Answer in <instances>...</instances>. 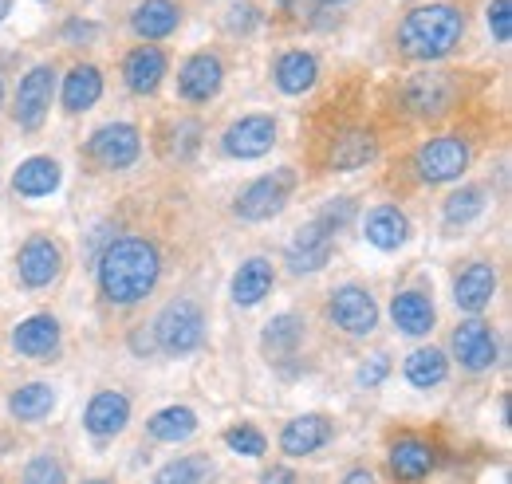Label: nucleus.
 Wrapping results in <instances>:
<instances>
[{
	"label": "nucleus",
	"instance_id": "1",
	"mask_svg": "<svg viewBox=\"0 0 512 484\" xmlns=\"http://www.w3.org/2000/svg\"><path fill=\"white\" fill-rule=\"evenodd\" d=\"M158 276H162V256L142 237H119L99 252V292L115 307L146 300Z\"/></svg>",
	"mask_w": 512,
	"mask_h": 484
},
{
	"label": "nucleus",
	"instance_id": "2",
	"mask_svg": "<svg viewBox=\"0 0 512 484\" xmlns=\"http://www.w3.org/2000/svg\"><path fill=\"white\" fill-rule=\"evenodd\" d=\"M465 36V16L453 4H422L410 8L398 24V48L414 60H446Z\"/></svg>",
	"mask_w": 512,
	"mask_h": 484
},
{
	"label": "nucleus",
	"instance_id": "3",
	"mask_svg": "<svg viewBox=\"0 0 512 484\" xmlns=\"http://www.w3.org/2000/svg\"><path fill=\"white\" fill-rule=\"evenodd\" d=\"M150 335H154V347L162 355L182 359V355H190L205 343V315L193 300H170L158 311Z\"/></svg>",
	"mask_w": 512,
	"mask_h": 484
},
{
	"label": "nucleus",
	"instance_id": "4",
	"mask_svg": "<svg viewBox=\"0 0 512 484\" xmlns=\"http://www.w3.org/2000/svg\"><path fill=\"white\" fill-rule=\"evenodd\" d=\"M292 189H296V170H292V166L256 178V182L237 197V217H241V221H253V225L280 217L284 205H288V197H292Z\"/></svg>",
	"mask_w": 512,
	"mask_h": 484
},
{
	"label": "nucleus",
	"instance_id": "5",
	"mask_svg": "<svg viewBox=\"0 0 512 484\" xmlns=\"http://www.w3.org/2000/svg\"><path fill=\"white\" fill-rule=\"evenodd\" d=\"M469 142L457 138V134H438L430 142H422L414 166H418V178L430 185H442V182H457L465 170H469Z\"/></svg>",
	"mask_w": 512,
	"mask_h": 484
},
{
	"label": "nucleus",
	"instance_id": "6",
	"mask_svg": "<svg viewBox=\"0 0 512 484\" xmlns=\"http://www.w3.org/2000/svg\"><path fill=\"white\" fill-rule=\"evenodd\" d=\"M52 95H56V67L52 63H36L16 87V107H12L16 122L24 130H40L48 111H52Z\"/></svg>",
	"mask_w": 512,
	"mask_h": 484
},
{
	"label": "nucleus",
	"instance_id": "7",
	"mask_svg": "<svg viewBox=\"0 0 512 484\" xmlns=\"http://www.w3.org/2000/svg\"><path fill=\"white\" fill-rule=\"evenodd\" d=\"M142 154V138L130 122H107L87 138V158L103 170H127Z\"/></svg>",
	"mask_w": 512,
	"mask_h": 484
},
{
	"label": "nucleus",
	"instance_id": "8",
	"mask_svg": "<svg viewBox=\"0 0 512 484\" xmlns=\"http://www.w3.org/2000/svg\"><path fill=\"white\" fill-rule=\"evenodd\" d=\"M327 315L347 335H371L379 327V303H375V296L367 288H359V284L335 288L331 303H327Z\"/></svg>",
	"mask_w": 512,
	"mask_h": 484
},
{
	"label": "nucleus",
	"instance_id": "9",
	"mask_svg": "<svg viewBox=\"0 0 512 484\" xmlns=\"http://www.w3.org/2000/svg\"><path fill=\"white\" fill-rule=\"evenodd\" d=\"M453 103H457L453 71H422L406 83V107L422 119H442Z\"/></svg>",
	"mask_w": 512,
	"mask_h": 484
},
{
	"label": "nucleus",
	"instance_id": "10",
	"mask_svg": "<svg viewBox=\"0 0 512 484\" xmlns=\"http://www.w3.org/2000/svg\"><path fill=\"white\" fill-rule=\"evenodd\" d=\"M272 146H276V122H272V115H245V119H237L221 134V150L229 158H241V162L264 158Z\"/></svg>",
	"mask_w": 512,
	"mask_h": 484
},
{
	"label": "nucleus",
	"instance_id": "11",
	"mask_svg": "<svg viewBox=\"0 0 512 484\" xmlns=\"http://www.w3.org/2000/svg\"><path fill=\"white\" fill-rule=\"evenodd\" d=\"M453 355H457V363L465 366V370H489V366L497 363V335L489 331V323L485 319H465L457 331H453Z\"/></svg>",
	"mask_w": 512,
	"mask_h": 484
},
{
	"label": "nucleus",
	"instance_id": "12",
	"mask_svg": "<svg viewBox=\"0 0 512 484\" xmlns=\"http://www.w3.org/2000/svg\"><path fill=\"white\" fill-rule=\"evenodd\" d=\"M16 268H20V280L28 288H48L60 276V268H64V252H60V244L48 241V237H28L24 248H20V256H16Z\"/></svg>",
	"mask_w": 512,
	"mask_h": 484
},
{
	"label": "nucleus",
	"instance_id": "13",
	"mask_svg": "<svg viewBox=\"0 0 512 484\" xmlns=\"http://www.w3.org/2000/svg\"><path fill=\"white\" fill-rule=\"evenodd\" d=\"M221 83H225V63L213 52H197L178 71V91L186 103H209L221 91Z\"/></svg>",
	"mask_w": 512,
	"mask_h": 484
},
{
	"label": "nucleus",
	"instance_id": "14",
	"mask_svg": "<svg viewBox=\"0 0 512 484\" xmlns=\"http://www.w3.org/2000/svg\"><path fill=\"white\" fill-rule=\"evenodd\" d=\"M331 252H335V237L316 225V221H308L304 229H296V237L288 241V268L296 272V276H308V272H320L323 264L331 260Z\"/></svg>",
	"mask_w": 512,
	"mask_h": 484
},
{
	"label": "nucleus",
	"instance_id": "15",
	"mask_svg": "<svg viewBox=\"0 0 512 484\" xmlns=\"http://www.w3.org/2000/svg\"><path fill=\"white\" fill-rule=\"evenodd\" d=\"M12 347H16L24 359L48 363V359L60 351V319H56V315H28L24 323H16Z\"/></svg>",
	"mask_w": 512,
	"mask_h": 484
},
{
	"label": "nucleus",
	"instance_id": "16",
	"mask_svg": "<svg viewBox=\"0 0 512 484\" xmlns=\"http://www.w3.org/2000/svg\"><path fill=\"white\" fill-rule=\"evenodd\" d=\"M434 461H438L434 457V445L422 441V437H398L390 445V473H394V481L402 484H422L430 477Z\"/></svg>",
	"mask_w": 512,
	"mask_h": 484
},
{
	"label": "nucleus",
	"instance_id": "17",
	"mask_svg": "<svg viewBox=\"0 0 512 484\" xmlns=\"http://www.w3.org/2000/svg\"><path fill=\"white\" fill-rule=\"evenodd\" d=\"M127 422H130V398L119 394V390H99L87 402V410H83V425L95 437H119L127 429Z\"/></svg>",
	"mask_w": 512,
	"mask_h": 484
},
{
	"label": "nucleus",
	"instance_id": "18",
	"mask_svg": "<svg viewBox=\"0 0 512 484\" xmlns=\"http://www.w3.org/2000/svg\"><path fill=\"white\" fill-rule=\"evenodd\" d=\"M497 296V268L493 264H485V260H473L461 276H457V284H453V300L461 311H469V315H477V311H485L489 303Z\"/></svg>",
	"mask_w": 512,
	"mask_h": 484
},
{
	"label": "nucleus",
	"instance_id": "19",
	"mask_svg": "<svg viewBox=\"0 0 512 484\" xmlns=\"http://www.w3.org/2000/svg\"><path fill=\"white\" fill-rule=\"evenodd\" d=\"M379 158V138L371 130H347L331 142V154H327V166L335 174H355L363 166H371Z\"/></svg>",
	"mask_w": 512,
	"mask_h": 484
},
{
	"label": "nucleus",
	"instance_id": "20",
	"mask_svg": "<svg viewBox=\"0 0 512 484\" xmlns=\"http://www.w3.org/2000/svg\"><path fill=\"white\" fill-rule=\"evenodd\" d=\"M123 79L134 95H154L166 79V52L154 48V44H142L134 48L127 60H123Z\"/></svg>",
	"mask_w": 512,
	"mask_h": 484
},
{
	"label": "nucleus",
	"instance_id": "21",
	"mask_svg": "<svg viewBox=\"0 0 512 484\" xmlns=\"http://www.w3.org/2000/svg\"><path fill=\"white\" fill-rule=\"evenodd\" d=\"M331 441V422L323 414H300L280 429V449L288 457H308Z\"/></svg>",
	"mask_w": 512,
	"mask_h": 484
},
{
	"label": "nucleus",
	"instance_id": "22",
	"mask_svg": "<svg viewBox=\"0 0 512 484\" xmlns=\"http://www.w3.org/2000/svg\"><path fill=\"white\" fill-rule=\"evenodd\" d=\"M178 24H182V8L174 0H146L130 12V28L142 40H166L170 32H178Z\"/></svg>",
	"mask_w": 512,
	"mask_h": 484
},
{
	"label": "nucleus",
	"instance_id": "23",
	"mask_svg": "<svg viewBox=\"0 0 512 484\" xmlns=\"http://www.w3.org/2000/svg\"><path fill=\"white\" fill-rule=\"evenodd\" d=\"M363 237L375 248H383V252H394V248H402V244L410 241V217L402 209H394V205H379V209L367 213Z\"/></svg>",
	"mask_w": 512,
	"mask_h": 484
},
{
	"label": "nucleus",
	"instance_id": "24",
	"mask_svg": "<svg viewBox=\"0 0 512 484\" xmlns=\"http://www.w3.org/2000/svg\"><path fill=\"white\" fill-rule=\"evenodd\" d=\"M390 319L406 335H430L438 323V311H434V300L426 292H398L390 303Z\"/></svg>",
	"mask_w": 512,
	"mask_h": 484
},
{
	"label": "nucleus",
	"instance_id": "25",
	"mask_svg": "<svg viewBox=\"0 0 512 484\" xmlns=\"http://www.w3.org/2000/svg\"><path fill=\"white\" fill-rule=\"evenodd\" d=\"M99 99H103V71H99L95 63H79V67H71L64 79V111L67 115L91 111Z\"/></svg>",
	"mask_w": 512,
	"mask_h": 484
},
{
	"label": "nucleus",
	"instance_id": "26",
	"mask_svg": "<svg viewBox=\"0 0 512 484\" xmlns=\"http://www.w3.org/2000/svg\"><path fill=\"white\" fill-rule=\"evenodd\" d=\"M60 182H64V174H60V162L56 158H28L12 174V189L20 197H52L60 189Z\"/></svg>",
	"mask_w": 512,
	"mask_h": 484
},
{
	"label": "nucleus",
	"instance_id": "27",
	"mask_svg": "<svg viewBox=\"0 0 512 484\" xmlns=\"http://www.w3.org/2000/svg\"><path fill=\"white\" fill-rule=\"evenodd\" d=\"M276 87L284 91V95H304V91H312L316 87V79H320V60L312 56V52H284L280 60H276Z\"/></svg>",
	"mask_w": 512,
	"mask_h": 484
},
{
	"label": "nucleus",
	"instance_id": "28",
	"mask_svg": "<svg viewBox=\"0 0 512 484\" xmlns=\"http://www.w3.org/2000/svg\"><path fill=\"white\" fill-rule=\"evenodd\" d=\"M272 264L264 260V256H253V260H245L241 268H237V276H233V300L241 303V307H253L260 303L268 292H272Z\"/></svg>",
	"mask_w": 512,
	"mask_h": 484
},
{
	"label": "nucleus",
	"instance_id": "29",
	"mask_svg": "<svg viewBox=\"0 0 512 484\" xmlns=\"http://www.w3.org/2000/svg\"><path fill=\"white\" fill-rule=\"evenodd\" d=\"M52 406H56V390L48 382H28L8 398V414L16 422H40L52 414Z\"/></svg>",
	"mask_w": 512,
	"mask_h": 484
},
{
	"label": "nucleus",
	"instance_id": "30",
	"mask_svg": "<svg viewBox=\"0 0 512 484\" xmlns=\"http://www.w3.org/2000/svg\"><path fill=\"white\" fill-rule=\"evenodd\" d=\"M150 437L154 441H166V445H178V441H190L193 433H197V414H193L190 406H166V410H158L150 422Z\"/></svg>",
	"mask_w": 512,
	"mask_h": 484
},
{
	"label": "nucleus",
	"instance_id": "31",
	"mask_svg": "<svg viewBox=\"0 0 512 484\" xmlns=\"http://www.w3.org/2000/svg\"><path fill=\"white\" fill-rule=\"evenodd\" d=\"M300 339H304V323L292 315V311H284V315H272L268 323H264V351L272 355V359H288V355H296V347H300Z\"/></svg>",
	"mask_w": 512,
	"mask_h": 484
},
{
	"label": "nucleus",
	"instance_id": "32",
	"mask_svg": "<svg viewBox=\"0 0 512 484\" xmlns=\"http://www.w3.org/2000/svg\"><path fill=\"white\" fill-rule=\"evenodd\" d=\"M446 374H449V363L438 347H418V351L406 359V378H410V386H418V390L442 386Z\"/></svg>",
	"mask_w": 512,
	"mask_h": 484
},
{
	"label": "nucleus",
	"instance_id": "33",
	"mask_svg": "<svg viewBox=\"0 0 512 484\" xmlns=\"http://www.w3.org/2000/svg\"><path fill=\"white\" fill-rule=\"evenodd\" d=\"M485 205H489V193H485L481 185H461L457 193H449V197H446V209H442V217H446L449 229H457V225H469V221H477V217L485 213Z\"/></svg>",
	"mask_w": 512,
	"mask_h": 484
},
{
	"label": "nucleus",
	"instance_id": "34",
	"mask_svg": "<svg viewBox=\"0 0 512 484\" xmlns=\"http://www.w3.org/2000/svg\"><path fill=\"white\" fill-rule=\"evenodd\" d=\"M213 477V461L201 457V453H190V457H178L170 465H162L154 473V484H205Z\"/></svg>",
	"mask_w": 512,
	"mask_h": 484
},
{
	"label": "nucleus",
	"instance_id": "35",
	"mask_svg": "<svg viewBox=\"0 0 512 484\" xmlns=\"http://www.w3.org/2000/svg\"><path fill=\"white\" fill-rule=\"evenodd\" d=\"M166 158H178V162H186L193 150L201 146V122L197 119H178L170 130H166Z\"/></svg>",
	"mask_w": 512,
	"mask_h": 484
},
{
	"label": "nucleus",
	"instance_id": "36",
	"mask_svg": "<svg viewBox=\"0 0 512 484\" xmlns=\"http://www.w3.org/2000/svg\"><path fill=\"white\" fill-rule=\"evenodd\" d=\"M225 445H229L233 453H241V457H264V453H268L264 433L253 429V425H233V429H225Z\"/></svg>",
	"mask_w": 512,
	"mask_h": 484
},
{
	"label": "nucleus",
	"instance_id": "37",
	"mask_svg": "<svg viewBox=\"0 0 512 484\" xmlns=\"http://www.w3.org/2000/svg\"><path fill=\"white\" fill-rule=\"evenodd\" d=\"M351 221H355V201H351V197H331L320 209V217H316V225H323L331 237L343 233Z\"/></svg>",
	"mask_w": 512,
	"mask_h": 484
},
{
	"label": "nucleus",
	"instance_id": "38",
	"mask_svg": "<svg viewBox=\"0 0 512 484\" xmlns=\"http://www.w3.org/2000/svg\"><path fill=\"white\" fill-rule=\"evenodd\" d=\"M24 484H67V473L52 453H40V457H32V461H28V469H24Z\"/></svg>",
	"mask_w": 512,
	"mask_h": 484
},
{
	"label": "nucleus",
	"instance_id": "39",
	"mask_svg": "<svg viewBox=\"0 0 512 484\" xmlns=\"http://www.w3.org/2000/svg\"><path fill=\"white\" fill-rule=\"evenodd\" d=\"M485 20H489L493 40H497V44H509L512 40V0H493L489 12H485Z\"/></svg>",
	"mask_w": 512,
	"mask_h": 484
},
{
	"label": "nucleus",
	"instance_id": "40",
	"mask_svg": "<svg viewBox=\"0 0 512 484\" xmlns=\"http://www.w3.org/2000/svg\"><path fill=\"white\" fill-rule=\"evenodd\" d=\"M386 374H390V359L379 351V355H371L367 363L359 366V386H367V390H371V386H379V382H383Z\"/></svg>",
	"mask_w": 512,
	"mask_h": 484
},
{
	"label": "nucleus",
	"instance_id": "41",
	"mask_svg": "<svg viewBox=\"0 0 512 484\" xmlns=\"http://www.w3.org/2000/svg\"><path fill=\"white\" fill-rule=\"evenodd\" d=\"M225 24H229V32H249L256 24V4H233Z\"/></svg>",
	"mask_w": 512,
	"mask_h": 484
},
{
	"label": "nucleus",
	"instance_id": "42",
	"mask_svg": "<svg viewBox=\"0 0 512 484\" xmlns=\"http://www.w3.org/2000/svg\"><path fill=\"white\" fill-rule=\"evenodd\" d=\"M95 32H99L95 24H83V20H71V24H67V28H64V40H71V44H79V40H91Z\"/></svg>",
	"mask_w": 512,
	"mask_h": 484
},
{
	"label": "nucleus",
	"instance_id": "43",
	"mask_svg": "<svg viewBox=\"0 0 512 484\" xmlns=\"http://www.w3.org/2000/svg\"><path fill=\"white\" fill-rule=\"evenodd\" d=\"M260 484H296V473H292V469H268V473L260 477Z\"/></svg>",
	"mask_w": 512,
	"mask_h": 484
},
{
	"label": "nucleus",
	"instance_id": "44",
	"mask_svg": "<svg viewBox=\"0 0 512 484\" xmlns=\"http://www.w3.org/2000/svg\"><path fill=\"white\" fill-rule=\"evenodd\" d=\"M343 484H375V473H371V469H351V473L343 477Z\"/></svg>",
	"mask_w": 512,
	"mask_h": 484
},
{
	"label": "nucleus",
	"instance_id": "45",
	"mask_svg": "<svg viewBox=\"0 0 512 484\" xmlns=\"http://www.w3.org/2000/svg\"><path fill=\"white\" fill-rule=\"evenodd\" d=\"M134 351H154V335H134Z\"/></svg>",
	"mask_w": 512,
	"mask_h": 484
},
{
	"label": "nucleus",
	"instance_id": "46",
	"mask_svg": "<svg viewBox=\"0 0 512 484\" xmlns=\"http://www.w3.org/2000/svg\"><path fill=\"white\" fill-rule=\"evenodd\" d=\"M12 12V0H0V24H4V16Z\"/></svg>",
	"mask_w": 512,
	"mask_h": 484
},
{
	"label": "nucleus",
	"instance_id": "47",
	"mask_svg": "<svg viewBox=\"0 0 512 484\" xmlns=\"http://www.w3.org/2000/svg\"><path fill=\"white\" fill-rule=\"evenodd\" d=\"M323 4H343V0H323Z\"/></svg>",
	"mask_w": 512,
	"mask_h": 484
},
{
	"label": "nucleus",
	"instance_id": "48",
	"mask_svg": "<svg viewBox=\"0 0 512 484\" xmlns=\"http://www.w3.org/2000/svg\"><path fill=\"white\" fill-rule=\"evenodd\" d=\"M0 103H4V83H0Z\"/></svg>",
	"mask_w": 512,
	"mask_h": 484
},
{
	"label": "nucleus",
	"instance_id": "49",
	"mask_svg": "<svg viewBox=\"0 0 512 484\" xmlns=\"http://www.w3.org/2000/svg\"><path fill=\"white\" fill-rule=\"evenodd\" d=\"M87 484H107V481H87Z\"/></svg>",
	"mask_w": 512,
	"mask_h": 484
}]
</instances>
